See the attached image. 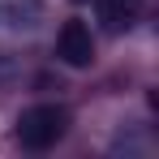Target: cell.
<instances>
[{
  "instance_id": "obj_1",
  "label": "cell",
  "mask_w": 159,
  "mask_h": 159,
  "mask_svg": "<svg viewBox=\"0 0 159 159\" xmlns=\"http://www.w3.org/2000/svg\"><path fill=\"white\" fill-rule=\"evenodd\" d=\"M69 125V112L56 103H39V107H26L22 112V120H17V138H22V146L30 151H48L60 142V133Z\"/></svg>"
},
{
  "instance_id": "obj_2",
  "label": "cell",
  "mask_w": 159,
  "mask_h": 159,
  "mask_svg": "<svg viewBox=\"0 0 159 159\" xmlns=\"http://www.w3.org/2000/svg\"><path fill=\"white\" fill-rule=\"evenodd\" d=\"M56 56H60L65 65H73V69H86V65L95 60L90 30L82 26V22H65V26H60V34H56Z\"/></svg>"
},
{
  "instance_id": "obj_3",
  "label": "cell",
  "mask_w": 159,
  "mask_h": 159,
  "mask_svg": "<svg viewBox=\"0 0 159 159\" xmlns=\"http://www.w3.org/2000/svg\"><path fill=\"white\" fill-rule=\"evenodd\" d=\"M99 17H103L112 30L133 26V17H138V0H99Z\"/></svg>"
}]
</instances>
